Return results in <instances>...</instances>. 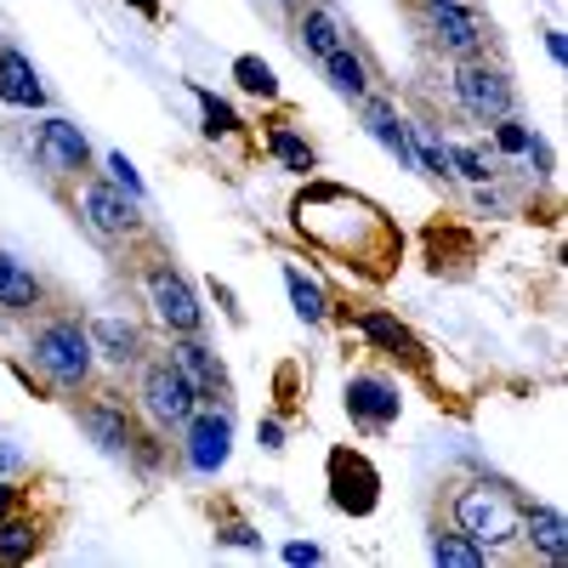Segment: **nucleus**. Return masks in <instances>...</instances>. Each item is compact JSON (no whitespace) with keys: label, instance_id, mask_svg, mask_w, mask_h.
Wrapping results in <instances>:
<instances>
[{"label":"nucleus","instance_id":"nucleus-1","mask_svg":"<svg viewBox=\"0 0 568 568\" xmlns=\"http://www.w3.org/2000/svg\"><path fill=\"white\" fill-rule=\"evenodd\" d=\"M296 233L302 240H313L318 251L329 256H342V262H364L375 278H382L398 256V233L393 222L375 211L369 200L347 194V187H307V194L296 200Z\"/></svg>","mask_w":568,"mask_h":568},{"label":"nucleus","instance_id":"nucleus-2","mask_svg":"<svg viewBox=\"0 0 568 568\" xmlns=\"http://www.w3.org/2000/svg\"><path fill=\"white\" fill-rule=\"evenodd\" d=\"M29 358H34V369H40L52 387L80 393V387L91 382V364H98V347H91V336L80 329V318H52V324H40V329H34Z\"/></svg>","mask_w":568,"mask_h":568},{"label":"nucleus","instance_id":"nucleus-3","mask_svg":"<svg viewBox=\"0 0 568 568\" xmlns=\"http://www.w3.org/2000/svg\"><path fill=\"white\" fill-rule=\"evenodd\" d=\"M455 524H460L466 540H478L495 557L500 546H511L517 535H524V506L495 484H471V489L455 495Z\"/></svg>","mask_w":568,"mask_h":568},{"label":"nucleus","instance_id":"nucleus-4","mask_svg":"<svg viewBox=\"0 0 568 568\" xmlns=\"http://www.w3.org/2000/svg\"><path fill=\"white\" fill-rule=\"evenodd\" d=\"M142 409H149L154 426H182L187 415L200 409V393L176 369V358H154L149 369H142Z\"/></svg>","mask_w":568,"mask_h":568},{"label":"nucleus","instance_id":"nucleus-5","mask_svg":"<svg viewBox=\"0 0 568 568\" xmlns=\"http://www.w3.org/2000/svg\"><path fill=\"white\" fill-rule=\"evenodd\" d=\"M142 200L120 194L114 182H80V216L85 227L98 233V240H131V233H142Z\"/></svg>","mask_w":568,"mask_h":568},{"label":"nucleus","instance_id":"nucleus-6","mask_svg":"<svg viewBox=\"0 0 568 568\" xmlns=\"http://www.w3.org/2000/svg\"><path fill=\"white\" fill-rule=\"evenodd\" d=\"M455 98H460V109L471 114V120H484V125H495V120H506L511 114V80L500 74V69H489V63H460L455 69Z\"/></svg>","mask_w":568,"mask_h":568},{"label":"nucleus","instance_id":"nucleus-7","mask_svg":"<svg viewBox=\"0 0 568 568\" xmlns=\"http://www.w3.org/2000/svg\"><path fill=\"white\" fill-rule=\"evenodd\" d=\"M149 307H154V318L171 329V336H194V329H200V302H194L187 278L171 262L149 267Z\"/></svg>","mask_w":568,"mask_h":568},{"label":"nucleus","instance_id":"nucleus-8","mask_svg":"<svg viewBox=\"0 0 568 568\" xmlns=\"http://www.w3.org/2000/svg\"><path fill=\"white\" fill-rule=\"evenodd\" d=\"M34 160L45 176H85L91 171V149H85V131L74 120H45L34 131Z\"/></svg>","mask_w":568,"mask_h":568},{"label":"nucleus","instance_id":"nucleus-9","mask_svg":"<svg viewBox=\"0 0 568 568\" xmlns=\"http://www.w3.org/2000/svg\"><path fill=\"white\" fill-rule=\"evenodd\" d=\"M375 489H382V478H375V466L364 455H353V449L329 455V500H336L342 511L369 517L375 511Z\"/></svg>","mask_w":568,"mask_h":568},{"label":"nucleus","instance_id":"nucleus-10","mask_svg":"<svg viewBox=\"0 0 568 568\" xmlns=\"http://www.w3.org/2000/svg\"><path fill=\"white\" fill-rule=\"evenodd\" d=\"M187 426V466H194V471H222V460H227V444H233V420H227V404L216 409H194V415H187L182 420Z\"/></svg>","mask_w":568,"mask_h":568},{"label":"nucleus","instance_id":"nucleus-11","mask_svg":"<svg viewBox=\"0 0 568 568\" xmlns=\"http://www.w3.org/2000/svg\"><path fill=\"white\" fill-rule=\"evenodd\" d=\"M398 409H404V398H398V387L387 382V375H353L347 382V415H353V426H364V433H387V426L398 420Z\"/></svg>","mask_w":568,"mask_h":568},{"label":"nucleus","instance_id":"nucleus-12","mask_svg":"<svg viewBox=\"0 0 568 568\" xmlns=\"http://www.w3.org/2000/svg\"><path fill=\"white\" fill-rule=\"evenodd\" d=\"M426 23H433V40L455 58H478L484 52V23L471 18L460 0H426Z\"/></svg>","mask_w":568,"mask_h":568},{"label":"nucleus","instance_id":"nucleus-13","mask_svg":"<svg viewBox=\"0 0 568 568\" xmlns=\"http://www.w3.org/2000/svg\"><path fill=\"white\" fill-rule=\"evenodd\" d=\"M80 426L91 433V444H98L103 455H131V444H136V426H131L125 404H114V398L80 404Z\"/></svg>","mask_w":568,"mask_h":568},{"label":"nucleus","instance_id":"nucleus-14","mask_svg":"<svg viewBox=\"0 0 568 568\" xmlns=\"http://www.w3.org/2000/svg\"><path fill=\"white\" fill-rule=\"evenodd\" d=\"M171 358H176V369L187 375V382H194V393L200 398H227V369L216 364V353L211 347H200L194 336H176V347H171Z\"/></svg>","mask_w":568,"mask_h":568},{"label":"nucleus","instance_id":"nucleus-15","mask_svg":"<svg viewBox=\"0 0 568 568\" xmlns=\"http://www.w3.org/2000/svg\"><path fill=\"white\" fill-rule=\"evenodd\" d=\"M85 336H91V347H98L109 364H120V369L142 358V329H136L131 318L103 313V318H91V324H85Z\"/></svg>","mask_w":568,"mask_h":568},{"label":"nucleus","instance_id":"nucleus-16","mask_svg":"<svg viewBox=\"0 0 568 568\" xmlns=\"http://www.w3.org/2000/svg\"><path fill=\"white\" fill-rule=\"evenodd\" d=\"M0 103H12V109H40L45 103V85L34 80V63L23 52H0Z\"/></svg>","mask_w":568,"mask_h":568},{"label":"nucleus","instance_id":"nucleus-17","mask_svg":"<svg viewBox=\"0 0 568 568\" xmlns=\"http://www.w3.org/2000/svg\"><path fill=\"white\" fill-rule=\"evenodd\" d=\"M40 302H45V284L23 262H12L7 251H0V307L7 313H34Z\"/></svg>","mask_w":568,"mask_h":568},{"label":"nucleus","instance_id":"nucleus-18","mask_svg":"<svg viewBox=\"0 0 568 568\" xmlns=\"http://www.w3.org/2000/svg\"><path fill=\"white\" fill-rule=\"evenodd\" d=\"M364 125H369V136L382 142L387 154H398L409 171H420V165H415V149H409V125H404L387 103H364Z\"/></svg>","mask_w":568,"mask_h":568},{"label":"nucleus","instance_id":"nucleus-19","mask_svg":"<svg viewBox=\"0 0 568 568\" xmlns=\"http://www.w3.org/2000/svg\"><path fill=\"white\" fill-rule=\"evenodd\" d=\"M524 529H529V540L562 568L568 562V524H562V511H551V506H529L524 511Z\"/></svg>","mask_w":568,"mask_h":568},{"label":"nucleus","instance_id":"nucleus-20","mask_svg":"<svg viewBox=\"0 0 568 568\" xmlns=\"http://www.w3.org/2000/svg\"><path fill=\"white\" fill-rule=\"evenodd\" d=\"M302 45H307V58H329L336 45H347L342 40V23H336V12H324V7H313L307 18H302Z\"/></svg>","mask_w":568,"mask_h":568},{"label":"nucleus","instance_id":"nucleus-21","mask_svg":"<svg viewBox=\"0 0 568 568\" xmlns=\"http://www.w3.org/2000/svg\"><path fill=\"white\" fill-rule=\"evenodd\" d=\"M324 74H329V85H336L342 98H364V85H369V74H364L353 45H336V52L324 58Z\"/></svg>","mask_w":568,"mask_h":568},{"label":"nucleus","instance_id":"nucleus-22","mask_svg":"<svg viewBox=\"0 0 568 568\" xmlns=\"http://www.w3.org/2000/svg\"><path fill=\"white\" fill-rule=\"evenodd\" d=\"M358 329H364L369 342H382V347H393V353H409V358L420 353V347H415V336H409V329H404L398 318H387V313H364V318H358Z\"/></svg>","mask_w":568,"mask_h":568},{"label":"nucleus","instance_id":"nucleus-23","mask_svg":"<svg viewBox=\"0 0 568 568\" xmlns=\"http://www.w3.org/2000/svg\"><path fill=\"white\" fill-rule=\"evenodd\" d=\"M284 284H291V302H296V313H302L307 324H318V318L329 313V302H324V291H318V284H313V278H307V273H302L296 262H291V267H284Z\"/></svg>","mask_w":568,"mask_h":568},{"label":"nucleus","instance_id":"nucleus-24","mask_svg":"<svg viewBox=\"0 0 568 568\" xmlns=\"http://www.w3.org/2000/svg\"><path fill=\"white\" fill-rule=\"evenodd\" d=\"M40 551V529L34 524H12V517H0V562H29Z\"/></svg>","mask_w":568,"mask_h":568},{"label":"nucleus","instance_id":"nucleus-25","mask_svg":"<svg viewBox=\"0 0 568 568\" xmlns=\"http://www.w3.org/2000/svg\"><path fill=\"white\" fill-rule=\"evenodd\" d=\"M433 562H449V568H484L489 551L478 540H466V535H438L433 540Z\"/></svg>","mask_w":568,"mask_h":568},{"label":"nucleus","instance_id":"nucleus-26","mask_svg":"<svg viewBox=\"0 0 568 568\" xmlns=\"http://www.w3.org/2000/svg\"><path fill=\"white\" fill-rule=\"evenodd\" d=\"M267 149L284 160V165H291V171H313V149H307V142L296 136V131H284V125H273L267 131Z\"/></svg>","mask_w":568,"mask_h":568},{"label":"nucleus","instance_id":"nucleus-27","mask_svg":"<svg viewBox=\"0 0 568 568\" xmlns=\"http://www.w3.org/2000/svg\"><path fill=\"white\" fill-rule=\"evenodd\" d=\"M233 80H240V91H251V98H278V80L262 58H240L233 63Z\"/></svg>","mask_w":568,"mask_h":568},{"label":"nucleus","instance_id":"nucleus-28","mask_svg":"<svg viewBox=\"0 0 568 568\" xmlns=\"http://www.w3.org/2000/svg\"><path fill=\"white\" fill-rule=\"evenodd\" d=\"M194 98H200V109H205V131H211V136H233V131H240V114H233L216 91H194Z\"/></svg>","mask_w":568,"mask_h":568},{"label":"nucleus","instance_id":"nucleus-29","mask_svg":"<svg viewBox=\"0 0 568 568\" xmlns=\"http://www.w3.org/2000/svg\"><path fill=\"white\" fill-rule=\"evenodd\" d=\"M444 160L466 176V182H489V160L478 149H460V142H444Z\"/></svg>","mask_w":568,"mask_h":568},{"label":"nucleus","instance_id":"nucleus-30","mask_svg":"<svg viewBox=\"0 0 568 568\" xmlns=\"http://www.w3.org/2000/svg\"><path fill=\"white\" fill-rule=\"evenodd\" d=\"M109 182L120 187V194H131V200H142V176L131 171V160H125V154H109Z\"/></svg>","mask_w":568,"mask_h":568},{"label":"nucleus","instance_id":"nucleus-31","mask_svg":"<svg viewBox=\"0 0 568 568\" xmlns=\"http://www.w3.org/2000/svg\"><path fill=\"white\" fill-rule=\"evenodd\" d=\"M216 540H227V546H262V535H256L251 524H222Z\"/></svg>","mask_w":568,"mask_h":568},{"label":"nucleus","instance_id":"nucleus-32","mask_svg":"<svg viewBox=\"0 0 568 568\" xmlns=\"http://www.w3.org/2000/svg\"><path fill=\"white\" fill-rule=\"evenodd\" d=\"M262 449H284V426L278 420H262Z\"/></svg>","mask_w":568,"mask_h":568},{"label":"nucleus","instance_id":"nucleus-33","mask_svg":"<svg viewBox=\"0 0 568 568\" xmlns=\"http://www.w3.org/2000/svg\"><path fill=\"white\" fill-rule=\"evenodd\" d=\"M284 557H291V562H318V546H302L296 540V546H284Z\"/></svg>","mask_w":568,"mask_h":568},{"label":"nucleus","instance_id":"nucleus-34","mask_svg":"<svg viewBox=\"0 0 568 568\" xmlns=\"http://www.w3.org/2000/svg\"><path fill=\"white\" fill-rule=\"evenodd\" d=\"M23 466V449H12V444H0V471H18Z\"/></svg>","mask_w":568,"mask_h":568},{"label":"nucleus","instance_id":"nucleus-35","mask_svg":"<svg viewBox=\"0 0 568 568\" xmlns=\"http://www.w3.org/2000/svg\"><path fill=\"white\" fill-rule=\"evenodd\" d=\"M12 506H18V489H12L7 478H0V517H12Z\"/></svg>","mask_w":568,"mask_h":568},{"label":"nucleus","instance_id":"nucleus-36","mask_svg":"<svg viewBox=\"0 0 568 568\" xmlns=\"http://www.w3.org/2000/svg\"><path fill=\"white\" fill-rule=\"evenodd\" d=\"M131 7H136L142 18H160V0H131Z\"/></svg>","mask_w":568,"mask_h":568}]
</instances>
